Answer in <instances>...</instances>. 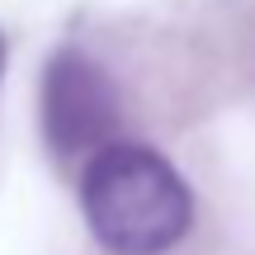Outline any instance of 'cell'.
Returning <instances> with one entry per match:
<instances>
[{
	"label": "cell",
	"instance_id": "6da1fadb",
	"mask_svg": "<svg viewBox=\"0 0 255 255\" xmlns=\"http://www.w3.org/2000/svg\"><path fill=\"white\" fill-rule=\"evenodd\" d=\"M81 208L95 241L114 255H161L194 222L189 184L146 142H114L90 156Z\"/></svg>",
	"mask_w": 255,
	"mask_h": 255
},
{
	"label": "cell",
	"instance_id": "7a4b0ae2",
	"mask_svg": "<svg viewBox=\"0 0 255 255\" xmlns=\"http://www.w3.org/2000/svg\"><path fill=\"white\" fill-rule=\"evenodd\" d=\"M114 128H119V95L104 66L76 47L52 52L43 76V132L52 151H104L114 146Z\"/></svg>",
	"mask_w": 255,
	"mask_h": 255
},
{
	"label": "cell",
	"instance_id": "3957f363",
	"mask_svg": "<svg viewBox=\"0 0 255 255\" xmlns=\"http://www.w3.org/2000/svg\"><path fill=\"white\" fill-rule=\"evenodd\" d=\"M0 71H5V38H0Z\"/></svg>",
	"mask_w": 255,
	"mask_h": 255
}]
</instances>
